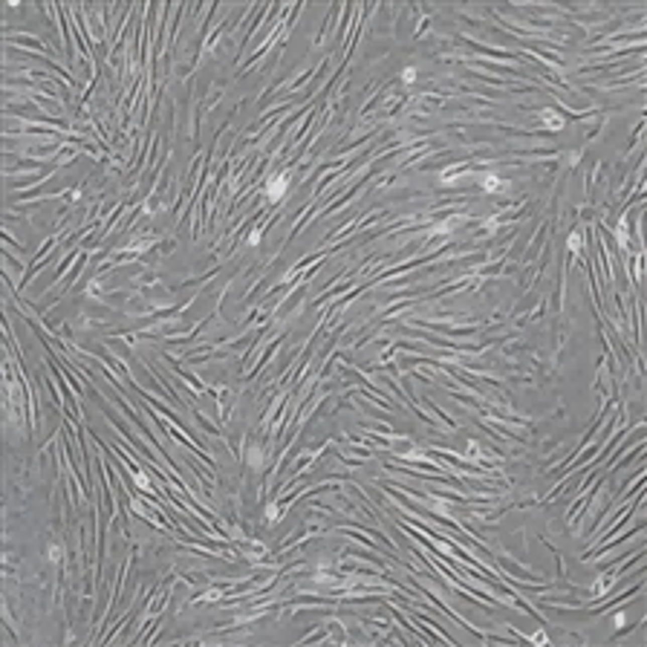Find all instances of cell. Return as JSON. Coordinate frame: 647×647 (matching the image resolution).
<instances>
[{"mask_svg":"<svg viewBox=\"0 0 647 647\" xmlns=\"http://www.w3.org/2000/svg\"><path fill=\"white\" fill-rule=\"evenodd\" d=\"M286 188H289V173H277V176H272V179H269V185H266V194H269V199H283Z\"/></svg>","mask_w":647,"mask_h":647,"instance_id":"obj_1","label":"cell"},{"mask_svg":"<svg viewBox=\"0 0 647 647\" xmlns=\"http://www.w3.org/2000/svg\"><path fill=\"white\" fill-rule=\"evenodd\" d=\"M543 122H546V127H549V130H561V127H564V119H561V116L558 113H552V110H543Z\"/></svg>","mask_w":647,"mask_h":647,"instance_id":"obj_2","label":"cell"},{"mask_svg":"<svg viewBox=\"0 0 647 647\" xmlns=\"http://www.w3.org/2000/svg\"><path fill=\"white\" fill-rule=\"evenodd\" d=\"M413 78H416L413 69H404V72H402V81H413Z\"/></svg>","mask_w":647,"mask_h":647,"instance_id":"obj_3","label":"cell"}]
</instances>
